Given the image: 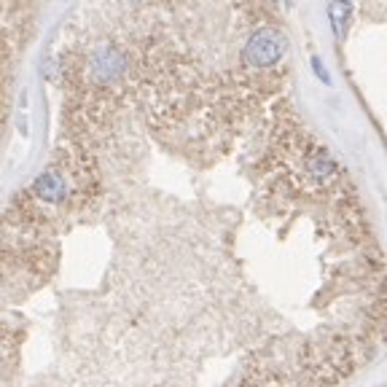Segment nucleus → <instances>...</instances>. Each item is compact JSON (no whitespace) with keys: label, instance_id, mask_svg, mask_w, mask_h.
Instances as JSON below:
<instances>
[{"label":"nucleus","instance_id":"nucleus-3","mask_svg":"<svg viewBox=\"0 0 387 387\" xmlns=\"http://www.w3.org/2000/svg\"><path fill=\"white\" fill-rule=\"evenodd\" d=\"M350 14H353V6L347 0H331L328 3V16H331V25H334V32L339 41H344V35H347Z\"/></svg>","mask_w":387,"mask_h":387},{"label":"nucleus","instance_id":"nucleus-4","mask_svg":"<svg viewBox=\"0 0 387 387\" xmlns=\"http://www.w3.org/2000/svg\"><path fill=\"white\" fill-rule=\"evenodd\" d=\"M312 68H315V73H317V78H320V81H326V84H328V73L323 70V65H320V60H317V57L312 60Z\"/></svg>","mask_w":387,"mask_h":387},{"label":"nucleus","instance_id":"nucleus-2","mask_svg":"<svg viewBox=\"0 0 387 387\" xmlns=\"http://www.w3.org/2000/svg\"><path fill=\"white\" fill-rule=\"evenodd\" d=\"M32 191H35V196L46 199V202H60V199L68 196V183H65L60 172H44L41 178L32 183Z\"/></svg>","mask_w":387,"mask_h":387},{"label":"nucleus","instance_id":"nucleus-1","mask_svg":"<svg viewBox=\"0 0 387 387\" xmlns=\"http://www.w3.org/2000/svg\"><path fill=\"white\" fill-rule=\"evenodd\" d=\"M288 51V38L274 27H258V30L248 38L245 44V62L253 68H269L274 62L283 60V54Z\"/></svg>","mask_w":387,"mask_h":387}]
</instances>
